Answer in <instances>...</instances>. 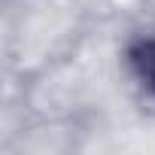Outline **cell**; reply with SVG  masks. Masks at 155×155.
I'll return each instance as SVG.
<instances>
[{"label":"cell","instance_id":"cell-1","mask_svg":"<svg viewBox=\"0 0 155 155\" xmlns=\"http://www.w3.org/2000/svg\"><path fill=\"white\" fill-rule=\"evenodd\" d=\"M125 67L131 73V79L137 82V88L155 101V28L134 37L128 43L125 52Z\"/></svg>","mask_w":155,"mask_h":155}]
</instances>
